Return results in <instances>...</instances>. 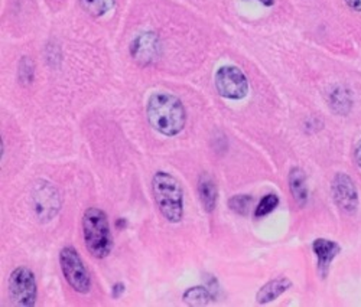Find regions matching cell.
<instances>
[{"mask_svg": "<svg viewBox=\"0 0 361 307\" xmlns=\"http://www.w3.org/2000/svg\"><path fill=\"white\" fill-rule=\"evenodd\" d=\"M147 120L164 136H176L185 127L187 114L179 99L166 93H158L149 99Z\"/></svg>", "mask_w": 361, "mask_h": 307, "instance_id": "cell-1", "label": "cell"}, {"mask_svg": "<svg viewBox=\"0 0 361 307\" xmlns=\"http://www.w3.org/2000/svg\"><path fill=\"white\" fill-rule=\"evenodd\" d=\"M152 192L155 203L162 217L178 224L184 215V192L179 180L168 172H157L152 179Z\"/></svg>", "mask_w": 361, "mask_h": 307, "instance_id": "cell-2", "label": "cell"}, {"mask_svg": "<svg viewBox=\"0 0 361 307\" xmlns=\"http://www.w3.org/2000/svg\"><path fill=\"white\" fill-rule=\"evenodd\" d=\"M82 234L88 253L96 258H106L113 250V235L104 211L88 208L82 217Z\"/></svg>", "mask_w": 361, "mask_h": 307, "instance_id": "cell-3", "label": "cell"}, {"mask_svg": "<svg viewBox=\"0 0 361 307\" xmlns=\"http://www.w3.org/2000/svg\"><path fill=\"white\" fill-rule=\"evenodd\" d=\"M59 264L70 287L81 294H87L92 289V277L74 247H64L59 253Z\"/></svg>", "mask_w": 361, "mask_h": 307, "instance_id": "cell-4", "label": "cell"}, {"mask_svg": "<svg viewBox=\"0 0 361 307\" xmlns=\"http://www.w3.org/2000/svg\"><path fill=\"white\" fill-rule=\"evenodd\" d=\"M9 296L13 304L32 307L38 299V284L35 274L27 267H18L11 272L8 282Z\"/></svg>", "mask_w": 361, "mask_h": 307, "instance_id": "cell-5", "label": "cell"}, {"mask_svg": "<svg viewBox=\"0 0 361 307\" xmlns=\"http://www.w3.org/2000/svg\"><path fill=\"white\" fill-rule=\"evenodd\" d=\"M32 205L41 223L51 221L61 209V196L47 180H38L32 189Z\"/></svg>", "mask_w": 361, "mask_h": 307, "instance_id": "cell-6", "label": "cell"}, {"mask_svg": "<svg viewBox=\"0 0 361 307\" xmlns=\"http://www.w3.org/2000/svg\"><path fill=\"white\" fill-rule=\"evenodd\" d=\"M216 87L220 96L230 100H242L249 91V82L243 71L231 65L221 67L217 71Z\"/></svg>", "mask_w": 361, "mask_h": 307, "instance_id": "cell-7", "label": "cell"}, {"mask_svg": "<svg viewBox=\"0 0 361 307\" xmlns=\"http://www.w3.org/2000/svg\"><path fill=\"white\" fill-rule=\"evenodd\" d=\"M331 192H333V199L336 205L347 212L353 213L358 208V192L354 185V180L345 173H337L333 179L331 185Z\"/></svg>", "mask_w": 361, "mask_h": 307, "instance_id": "cell-8", "label": "cell"}, {"mask_svg": "<svg viewBox=\"0 0 361 307\" xmlns=\"http://www.w3.org/2000/svg\"><path fill=\"white\" fill-rule=\"evenodd\" d=\"M159 38L152 32H145L135 38L130 45V54L140 65H149L155 63L159 56Z\"/></svg>", "mask_w": 361, "mask_h": 307, "instance_id": "cell-9", "label": "cell"}, {"mask_svg": "<svg viewBox=\"0 0 361 307\" xmlns=\"http://www.w3.org/2000/svg\"><path fill=\"white\" fill-rule=\"evenodd\" d=\"M312 250L314 254L318 258V271L321 274V277L325 279L329 271V265L331 263L334 261V258L340 254L341 249L340 245L336 241L331 239H324V238H318L314 241L312 244Z\"/></svg>", "mask_w": 361, "mask_h": 307, "instance_id": "cell-10", "label": "cell"}, {"mask_svg": "<svg viewBox=\"0 0 361 307\" xmlns=\"http://www.w3.org/2000/svg\"><path fill=\"white\" fill-rule=\"evenodd\" d=\"M292 287V282L288 277H276L266 283L259 293L256 294V301L259 304H267L270 301H275L279 296L288 292Z\"/></svg>", "mask_w": 361, "mask_h": 307, "instance_id": "cell-11", "label": "cell"}, {"mask_svg": "<svg viewBox=\"0 0 361 307\" xmlns=\"http://www.w3.org/2000/svg\"><path fill=\"white\" fill-rule=\"evenodd\" d=\"M198 195H200V201H201V203H202V206L207 212H213L216 209L217 196H219L217 185H216L214 179L207 173H202L200 176Z\"/></svg>", "mask_w": 361, "mask_h": 307, "instance_id": "cell-12", "label": "cell"}, {"mask_svg": "<svg viewBox=\"0 0 361 307\" xmlns=\"http://www.w3.org/2000/svg\"><path fill=\"white\" fill-rule=\"evenodd\" d=\"M289 189L295 201L305 206L308 201V187H307V176L305 172L299 168H293L289 173Z\"/></svg>", "mask_w": 361, "mask_h": 307, "instance_id": "cell-13", "label": "cell"}, {"mask_svg": "<svg viewBox=\"0 0 361 307\" xmlns=\"http://www.w3.org/2000/svg\"><path fill=\"white\" fill-rule=\"evenodd\" d=\"M183 300H184V303L188 304V306L201 307V306H207V304L212 303V301L214 300V297H213L212 293H209L208 289L195 286V287H191V289H188V290L184 292Z\"/></svg>", "mask_w": 361, "mask_h": 307, "instance_id": "cell-14", "label": "cell"}, {"mask_svg": "<svg viewBox=\"0 0 361 307\" xmlns=\"http://www.w3.org/2000/svg\"><path fill=\"white\" fill-rule=\"evenodd\" d=\"M80 4L87 13L99 18L114 6V0H80Z\"/></svg>", "mask_w": 361, "mask_h": 307, "instance_id": "cell-15", "label": "cell"}, {"mask_svg": "<svg viewBox=\"0 0 361 307\" xmlns=\"http://www.w3.org/2000/svg\"><path fill=\"white\" fill-rule=\"evenodd\" d=\"M252 202L253 199L249 195H235L228 199V208L238 215H247Z\"/></svg>", "mask_w": 361, "mask_h": 307, "instance_id": "cell-16", "label": "cell"}, {"mask_svg": "<svg viewBox=\"0 0 361 307\" xmlns=\"http://www.w3.org/2000/svg\"><path fill=\"white\" fill-rule=\"evenodd\" d=\"M278 205H279V198H278L275 194L264 195V196L260 199V202H259V205H257V208H256L255 215H256L257 218H262V217H264V215L272 212Z\"/></svg>", "mask_w": 361, "mask_h": 307, "instance_id": "cell-17", "label": "cell"}, {"mask_svg": "<svg viewBox=\"0 0 361 307\" xmlns=\"http://www.w3.org/2000/svg\"><path fill=\"white\" fill-rule=\"evenodd\" d=\"M123 292H125V284H123V283H116V284L113 286V289H111V296H113L114 299H118L120 296L123 294Z\"/></svg>", "mask_w": 361, "mask_h": 307, "instance_id": "cell-18", "label": "cell"}, {"mask_svg": "<svg viewBox=\"0 0 361 307\" xmlns=\"http://www.w3.org/2000/svg\"><path fill=\"white\" fill-rule=\"evenodd\" d=\"M345 4H347L351 9L357 11V12H361V0H345Z\"/></svg>", "mask_w": 361, "mask_h": 307, "instance_id": "cell-19", "label": "cell"}, {"mask_svg": "<svg viewBox=\"0 0 361 307\" xmlns=\"http://www.w3.org/2000/svg\"><path fill=\"white\" fill-rule=\"evenodd\" d=\"M354 158H355V162L357 165L361 168V140L358 142L357 147H355V151H354Z\"/></svg>", "mask_w": 361, "mask_h": 307, "instance_id": "cell-20", "label": "cell"}, {"mask_svg": "<svg viewBox=\"0 0 361 307\" xmlns=\"http://www.w3.org/2000/svg\"><path fill=\"white\" fill-rule=\"evenodd\" d=\"M260 4H263L264 6H272L275 4V0H259Z\"/></svg>", "mask_w": 361, "mask_h": 307, "instance_id": "cell-21", "label": "cell"}]
</instances>
